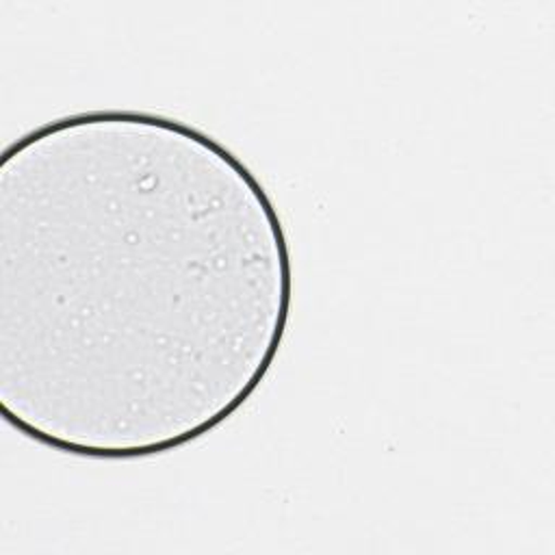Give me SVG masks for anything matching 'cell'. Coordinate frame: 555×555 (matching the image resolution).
<instances>
[{
    "mask_svg": "<svg viewBox=\"0 0 555 555\" xmlns=\"http://www.w3.org/2000/svg\"><path fill=\"white\" fill-rule=\"evenodd\" d=\"M0 405L24 436L141 457L230 418L291 308L282 221L212 137L89 111L0 163Z\"/></svg>",
    "mask_w": 555,
    "mask_h": 555,
    "instance_id": "6da1fadb",
    "label": "cell"
}]
</instances>
